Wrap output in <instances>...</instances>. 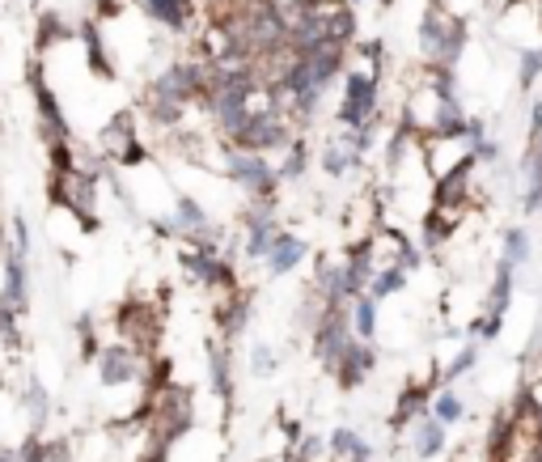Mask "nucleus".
<instances>
[{
  "label": "nucleus",
  "mask_w": 542,
  "mask_h": 462,
  "mask_svg": "<svg viewBox=\"0 0 542 462\" xmlns=\"http://www.w3.org/2000/svg\"><path fill=\"white\" fill-rule=\"evenodd\" d=\"M382 5H390V0H382Z\"/></svg>",
  "instance_id": "nucleus-37"
},
{
  "label": "nucleus",
  "mask_w": 542,
  "mask_h": 462,
  "mask_svg": "<svg viewBox=\"0 0 542 462\" xmlns=\"http://www.w3.org/2000/svg\"><path fill=\"white\" fill-rule=\"evenodd\" d=\"M538 77H542V47H530L526 56H521V68H517V85H521V90L530 94Z\"/></svg>",
  "instance_id": "nucleus-34"
},
{
  "label": "nucleus",
  "mask_w": 542,
  "mask_h": 462,
  "mask_svg": "<svg viewBox=\"0 0 542 462\" xmlns=\"http://www.w3.org/2000/svg\"><path fill=\"white\" fill-rule=\"evenodd\" d=\"M9 246H13L17 255H30L34 251V234H30L26 212H13V217H9Z\"/></svg>",
  "instance_id": "nucleus-33"
},
{
  "label": "nucleus",
  "mask_w": 542,
  "mask_h": 462,
  "mask_svg": "<svg viewBox=\"0 0 542 462\" xmlns=\"http://www.w3.org/2000/svg\"><path fill=\"white\" fill-rule=\"evenodd\" d=\"M0 306L17 314L30 310V255H17L13 246L0 255Z\"/></svg>",
  "instance_id": "nucleus-12"
},
{
  "label": "nucleus",
  "mask_w": 542,
  "mask_h": 462,
  "mask_svg": "<svg viewBox=\"0 0 542 462\" xmlns=\"http://www.w3.org/2000/svg\"><path fill=\"white\" fill-rule=\"evenodd\" d=\"M331 458L335 462H369L373 458V446L365 441L360 429H348V424H339L331 433Z\"/></svg>",
  "instance_id": "nucleus-22"
},
{
  "label": "nucleus",
  "mask_w": 542,
  "mask_h": 462,
  "mask_svg": "<svg viewBox=\"0 0 542 462\" xmlns=\"http://www.w3.org/2000/svg\"><path fill=\"white\" fill-rule=\"evenodd\" d=\"M98 153L106 157L111 166H123V170H136L153 157V149L140 140V123H136V111H115L106 119V128L98 136Z\"/></svg>",
  "instance_id": "nucleus-5"
},
{
  "label": "nucleus",
  "mask_w": 542,
  "mask_h": 462,
  "mask_svg": "<svg viewBox=\"0 0 542 462\" xmlns=\"http://www.w3.org/2000/svg\"><path fill=\"white\" fill-rule=\"evenodd\" d=\"M0 462H17V446H9V441H0Z\"/></svg>",
  "instance_id": "nucleus-35"
},
{
  "label": "nucleus",
  "mask_w": 542,
  "mask_h": 462,
  "mask_svg": "<svg viewBox=\"0 0 542 462\" xmlns=\"http://www.w3.org/2000/svg\"><path fill=\"white\" fill-rule=\"evenodd\" d=\"M305 255H310V242H305L301 234H293V229H280V238H276V246L267 251L263 268H267L271 280H280V276H288V272H297L301 263H305Z\"/></svg>",
  "instance_id": "nucleus-14"
},
{
  "label": "nucleus",
  "mask_w": 542,
  "mask_h": 462,
  "mask_svg": "<svg viewBox=\"0 0 542 462\" xmlns=\"http://www.w3.org/2000/svg\"><path fill=\"white\" fill-rule=\"evenodd\" d=\"M373 369H377V344L369 340H352L348 352H343V361L335 365V386L343 390V395H352V390H360L369 378H373Z\"/></svg>",
  "instance_id": "nucleus-13"
},
{
  "label": "nucleus",
  "mask_w": 542,
  "mask_h": 462,
  "mask_svg": "<svg viewBox=\"0 0 542 462\" xmlns=\"http://www.w3.org/2000/svg\"><path fill=\"white\" fill-rule=\"evenodd\" d=\"M348 5H352V9H356V5H360V0H348Z\"/></svg>",
  "instance_id": "nucleus-36"
},
{
  "label": "nucleus",
  "mask_w": 542,
  "mask_h": 462,
  "mask_svg": "<svg viewBox=\"0 0 542 462\" xmlns=\"http://www.w3.org/2000/svg\"><path fill=\"white\" fill-rule=\"evenodd\" d=\"M479 357H483V344H479V340H471V335H466V340L458 344V352H454V357H449V365L441 369V373H445V386L462 382L466 373H471V369L479 365Z\"/></svg>",
  "instance_id": "nucleus-25"
},
{
  "label": "nucleus",
  "mask_w": 542,
  "mask_h": 462,
  "mask_svg": "<svg viewBox=\"0 0 542 462\" xmlns=\"http://www.w3.org/2000/svg\"><path fill=\"white\" fill-rule=\"evenodd\" d=\"M407 446H411V454L420 458V462H432V458H441L445 454V446H449V429L437 420V416H420L407 429Z\"/></svg>",
  "instance_id": "nucleus-15"
},
{
  "label": "nucleus",
  "mask_w": 542,
  "mask_h": 462,
  "mask_svg": "<svg viewBox=\"0 0 542 462\" xmlns=\"http://www.w3.org/2000/svg\"><path fill=\"white\" fill-rule=\"evenodd\" d=\"M98 187L89 174L81 170H64V174H47V208H64L72 212L85 234H98L102 229V217H98Z\"/></svg>",
  "instance_id": "nucleus-3"
},
{
  "label": "nucleus",
  "mask_w": 542,
  "mask_h": 462,
  "mask_svg": "<svg viewBox=\"0 0 542 462\" xmlns=\"http://www.w3.org/2000/svg\"><path fill=\"white\" fill-rule=\"evenodd\" d=\"M149 365H153L149 352H140V348L123 344V340H111L102 348V357H98V382L106 390H123V386H140L144 390Z\"/></svg>",
  "instance_id": "nucleus-8"
},
{
  "label": "nucleus",
  "mask_w": 542,
  "mask_h": 462,
  "mask_svg": "<svg viewBox=\"0 0 542 462\" xmlns=\"http://www.w3.org/2000/svg\"><path fill=\"white\" fill-rule=\"evenodd\" d=\"M428 412L437 416L445 429H454V424L466 416V399L458 395V386H441L437 395H432V403H428Z\"/></svg>",
  "instance_id": "nucleus-26"
},
{
  "label": "nucleus",
  "mask_w": 542,
  "mask_h": 462,
  "mask_svg": "<svg viewBox=\"0 0 542 462\" xmlns=\"http://www.w3.org/2000/svg\"><path fill=\"white\" fill-rule=\"evenodd\" d=\"M68 39V26H64V17L60 13H43L39 17V56L47 47H56V43H64Z\"/></svg>",
  "instance_id": "nucleus-31"
},
{
  "label": "nucleus",
  "mask_w": 542,
  "mask_h": 462,
  "mask_svg": "<svg viewBox=\"0 0 542 462\" xmlns=\"http://www.w3.org/2000/svg\"><path fill=\"white\" fill-rule=\"evenodd\" d=\"M72 331H77V357L81 361H89V365H98V357H102V340H98V318L94 314H81L77 323H72Z\"/></svg>",
  "instance_id": "nucleus-27"
},
{
  "label": "nucleus",
  "mask_w": 542,
  "mask_h": 462,
  "mask_svg": "<svg viewBox=\"0 0 542 462\" xmlns=\"http://www.w3.org/2000/svg\"><path fill=\"white\" fill-rule=\"evenodd\" d=\"M407 284H411V272H407V268H377V276H373V284H369V297L386 301V297H394V293H403Z\"/></svg>",
  "instance_id": "nucleus-29"
},
{
  "label": "nucleus",
  "mask_w": 542,
  "mask_h": 462,
  "mask_svg": "<svg viewBox=\"0 0 542 462\" xmlns=\"http://www.w3.org/2000/svg\"><path fill=\"white\" fill-rule=\"evenodd\" d=\"M310 289L322 297V306H348V293H343V259L331 255H318L314 259V276H310Z\"/></svg>",
  "instance_id": "nucleus-16"
},
{
  "label": "nucleus",
  "mask_w": 542,
  "mask_h": 462,
  "mask_svg": "<svg viewBox=\"0 0 542 462\" xmlns=\"http://www.w3.org/2000/svg\"><path fill=\"white\" fill-rule=\"evenodd\" d=\"M17 403H22V412L30 420V433H43L51 420V390L39 378H26L22 390H17Z\"/></svg>",
  "instance_id": "nucleus-20"
},
{
  "label": "nucleus",
  "mask_w": 542,
  "mask_h": 462,
  "mask_svg": "<svg viewBox=\"0 0 542 462\" xmlns=\"http://www.w3.org/2000/svg\"><path fill=\"white\" fill-rule=\"evenodd\" d=\"M140 9L149 13L157 26H166L170 34H187L191 30V17H195L191 0H140Z\"/></svg>",
  "instance_id": "nucleus-19"
},
{
  "label": "nucleus",
  "mask_w": 542,
  "mask_h": 462,
  "mask_svg": "<svg viewBox=\"0 0 542 462\" xmlns=\"http://www.w3.org/2000/svg\"><path fill=\"white\" fill-rule=\"evenodd\" d=\"M111 327L123 344H132L140 352L157 357V344H161V301L153 297H128L111 310Z\"/></svg>",
  "instance_id": "nucleus-4"
},
{
  "label": "nucleus",
  "mask_w": 542,
  "mask_h": 462,
  "mask_svg": "<svg viewBox=\"0 0 542 462\" xmlns=\"http://www.w3.org/2000/svg\"><path fill=\"white\" fill-rule=\"evenodd\" d=\"M310 162H314V157H310V140H305V136H297L293 145H288V149L280 153L276 170H280V179H284L288 187H293V183H301L305 174H310Z\"/></svg>",
  "instance_id": "nucleus-24"
},
{
  "label": "nucleus",
  "mask_w": 542,
  "mask_h": 462,
  "mask_svg": "<svg viewBox=\"0 0 542 462\" xmlns=\"http://www.w3.org/2000/svg\"><path fill=\"white\" fill-rule=\"evenodd\" d=\"M77 34H81V43H85V64H89V73H94L98 81H115V64H111V56H106V43H102L98 22L77 26Z\"/></svg>",
  "instance_id": "nucleus-21"
},
{
  "label": "nucleus",
  "mask_w": 542,
  "mask_h": 462,
  "mask_svg": "<svg viewBox=\"0 0 542 462\" xmlns=\"http://www.w3.org/2000/svg\"><path fill=\"white\" fill-rule=\"evenodd\" d=\"M250 318H255V289H233V293H221L212 301V327H216V340H242L250 331Z\"/></svg>",
  "instance_id": "nucleus-10"
},
{
  "label": "nucleus",
  "mask_w": 542,
  "mask_h": 462,
  "mask_svg": "<svg viewBox=\"0 0 542 462\" xmlns=\"http://www.w3.org/2000/svg\"><path fill=\"white\" fill-rule=\"evenodd\" d=\"M377 327H382V301L369 297V293H360L352 301V331H356V340L377 344Z\"/></svg>",
  "instance_id": "nucleus-23"
},
{
  "label": "nucleus",
  "mask_w": 542,
  "mask_h": 462,
  "mask_svg": "<svg viewBox=\"0 0 542 462\" xmlns=\"http://www.w3.org/2000/svg\"><path fill=\"white\" fill-rule=\"evenodd\" d=\"M208 386H212V399L221 403V420H229L233 403H238V378H233V352L225 340H208Z\"/></svg>",
  "instance_id": "nucleus-11"
},
{
  "label": "nucleus",
  "mask_w": 542,
  "mask_h": 462,
  "mask_svg": "<svg viewBox=\"0 0 542 462\" xmlns=\"http://www.w3.org/2000/svg\"><path fill=\"white\" fill-rule=\"evenodd\" d=\"M466 47V22L445 9V0H428V9L420 17V51L428 64L454 68Z\"/></svg>",
  "instance_id": "nucleus-2"
},
{
  "label": "nucleus",
  "mask_w": 542,
  "mask_h": 462,
  "mask_svg": "<svg viewBox=\"0 0 542 462\" xmlns=\"http://www.w3.org/2000/svg\"><path fill=\"white\" fill-rule=\"evenodd\" d=\"M513 293H517V268L509 259H496L492 263V284H487V310L483 314H509L513 306Z\"/></svg>",
  "instance_id": "nucleus-17"
},
{
  "label": "nucleus",
  "mask_w": 542,
  "mask_h": 462,
  "mask_svg": "<svg viewBox=\"0 0 542 462\" xmlns=\"http://www.w3.org/2000/svg\"><path fill=\"white\" fill-rule=\"evenodd\" d=\"M310 340H314V361H318L322 373L331 378L335 365L343 361V352H348V344L356 340V331H352V301H348V306L322 310L318 327L310 331Z\"/></svg>",
  "instance_id": "nucleus-6"
},
{
  "label": "nucleus",
  "mask_w": 542,
  "mask_h": 462,
  "mask_svg": "<svg viewBox=\"0 0 542 462\" xmlns=\"http://www.w3.org/2000/svg\"><path fill=\"white\" fill-rule=\"evenodd\" d=\"M377 94H382V77L365 73V68H352L343 73V98H339V128H360V123L377 119Z\"/></svg>",
  "instance_id": "nucleus-9"
},
{
  "label": "nucleus",
  "mask_w": 542,
  "mask_h": 462,
  "mask_svg": "<svg viewBox=\"0 0 542 462\" xmlns=\"http://www.w3.org/2000/svg\"><path fill=\"white\" fill-rule=\"evenodd\" d=\"M246 365H250V373H255V378H271V373L280 369V352L271 348V344H263V340H255V344H250Z\"/></svg>",
  "instance_id": "nucleus-30"
},
{
  "label": "nucleus",
  "mask_w": 542,
  "mask_h": 462,
  "mask_svg": "<svg viewBox=\"0 0 542 462\" xmlns=\"http://www.w3.org/2000/svg\"><path fill=\"white\" fill-rule=\"evenodd\" d=\"M0 348H9V352L22 348V314L9 306H0Z\"/></svg>",
  "instance_id": "nucleus-32"
},
{
  "label": "nucleus",
  "mask_w": 542,
  "mask_h": 462,
  "mask_svg": "<svg viewBox=\"0 0 542 462\" xmlns=\"http://www.w3.org/2000/svg\"><path fill=\"white\" fill-rule=\"evenodd\" d=\"M297 136H301V132H297V123L288 119L284 111H255V115L246 119V128L238 132V140H233V145L246 149V153H263V157H271V153H284Z\"/></svg>",
  "instance_id": "nucleus-7"
},
{
  "label": "nucleus",
  "mask_w": 542,
  "mask_h": 462,
  "mask_svg": "<svg viewBox=\"0 0 542 462\" xmlns=\"http://www.w3.org/2000/svg\"><path fill=\"white\" fill-rule=\"evenodd\" d=\"M530 255H534V242H530L526 229H521V225L504 229V234H500V259H509L513 268H526Z\"/></svg>",
  "instance_id": "nucleus-28"
},
{
  "label": "nucleus",
  "mask_w": 542,
  "mask_h": 462,
  "mask_svg": "<svg viewBox=\"0 0 542 462\" xmlns=\"http://www.w3.org/2000/svg\"><path fill=\"white\" fill-rule=\"evenodd\" d=\"M212 153H216V170H221L246 200H280L284 179H280V170L271 166V157L246 153L238 145H229V140H212Z\"/></svg>",
  "instance_id": "nucleus-1"
},
{
  "label": "nucleus",
  "mask_w": 542,
  "mask_h": 462,
  "mask_svg": "<svg viewBox=\"0 0 542 462\" xmlns=\"http://www.w3.org/2000/svg\"><path fill=\"white\" fill-rule=\"evenodd\" d=\"M360 162H365V157H360L339 132L327 136V145H322V153H318V166H322V174H327V179H343V174L360 170Z\"/></svg>",
  "instance_id": "nucleus-18"
}]
</instances>
